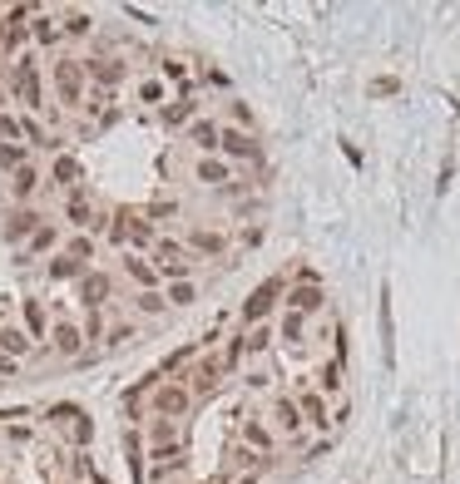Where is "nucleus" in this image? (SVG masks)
Returning a JSON list of instances; mask_svg holds the SVG:
<instances>
[{
  "label": "nucleus",
  "mask_w": 460,
  "mask_h": 484,
  "mask_svg": "<svg viewBox=\"0 0 460 484\" xmlns=\"http://www.w3.org/2000/svg\"><path fill=\"white\" fill-rule=\"evenodd\" d=\"M287 301H292L297 316H302V311H317V306H322V287H317V282H302V287L287 291Z\"/></svg>",
  "instance_id": "obj_14"
},
{
  "label": "nucleus",
  "mask_w": 460,
  "mask_h": 484,
  "mask_svg": "<svg viewBox=\"0 0 460 484\" xmlns=\"http://www.w3.org/2000/svg\"><path fill=\"white\" fill-rule=\"evenodd\" d=\"M35 40H40V45H55V40H60V20L35 15Z\"/></svg>",
  "instance_id": "obj_34"
},
{
  "label": "nucleus",
  "mask_w": 460,
  "mask_h": 484,
  "mask_svg": "<svg viewBox=\"0 0 460 484\" xmlns=\"http://www.w3.org/2000/svg\"><path fill=\"white\" fill-rule=\"evenodd\" d=\"M25 163H30L25 144H0V168H10V173H15V168H25Z\"/></svg>",
  "instance_id": "obj_29"
},
{
  "label": "nucleus",
  "mask_w": 460,
  "mask_h": 484,
  "mask_svg": "<svg viewBox=\"0 0 460 484\" xmlns=\"http://www.w3.org/2000/svg\"><path fill=\"white\" fill-rule=\"evenodd\" d=\"M5 30H10V25H5V15H0V45H5Z\"/></svg>",
  "instance_id": "obj_48"
},
{
  "label": "nucleus",
  "mask_w": 460,
  "mask_h": 484,
  "mask_svg": "<svg viewBox=\"0 0 460 484\" xmlns=\"http://www.w3.org/2000/svg\"><path fill=\"white\" fill-rule=\"evenodd\" d=\"M139 104H149V109H164V104H169V90H164V80H159V75L139 85Z\"/></svg>",
  "instance_id": "obj_23"
},
{
  "label": "nucleus",
  "mask_w": 460,
  "mask_h": 484,
  "mask_svg": "<svg viewBox=\"0 0 460 484\" xmlns=\"http://www.w3.org/2000/svg\"><path fill=\"white\" fill-rule=\"evenodd\" d=\"M105 341H109V346H129V341H134V326H109Z\"/></svg>",
  "instance_id": "obj_41"
},
{
  "label": "nucleus",
  "mask_w": 460,
  "mask_h": 484,
  "mask_svg": "<svg viewBox=\"0 0 460 484\" xmlns=\"http://www.w3.org/2000/svg\"><path fill=\"white\" fill-rule=\"evenodd\" d=\"M267 341H272V336H267V326H257V331H252V336H247V341H242V346H252V351H262V346H267Z\"/></svg>",
  "instance_id": "obj_44"
},
{
  "label": "nucleus",
  "mask_w": 460,
  "mask_h": 484,
  "mask_svg": "<svg viewBox=\"0 0 460 484\" xmlns=\"http://www.w3.org/2000/svg\"><path fill=\"white\" fill-rule=\"evenodd\" d=\"M95 30V20H90V10H70L65 20H60V35H70V40H85Z\"/></svg>",
  "instance_id": "obj_17"
},
{
  "label": "nucleus",
  "mask_w": 460,
  "mask_h": 484,
  "mask_svg": "<svg viewBox=\"0 0 460 484\" xmlns=\"http://www.w3.org/2000/svg\"><path fill=\"white\" fill-rule=\"evenodd\" d=\"M193 356H198V346H193V341H188V346H178V351H169V356H164V361H159V366H154V376H159V381H164V376H169V371H178V366H183V361H193Z\"/></svg>",
  "instance_id": "obj_20"
},
{
  "label": "nucleus",
  "mask_w": 460,
  "mask_h": 484,
  "mask_svg": "<svg viewBox=\"0 0 460 484\" xmlns=\"http://www.w3.org/2000/svg\"><path fill=\"white\" fill-rule=\"evenodd\" d=\"M119 227H124V237L129 242H139V247H154V222H149V213H119Z\"/></svg>",
  "instance_id": "obj_8"
},
{
  "label": "nucleus",
  "mask_w": 460,
  "mask_h": 484,
  "mask_svg": "<svg viewBox=\"0 0 460 484\" xmlns=\"http://www.w3.org/2000/svg\"><path fill=\"white\" fill-rule=\"evenodd\" d=\"M237 484H257V480H252V475H242V480H237Z\"/></svg>",
  "instance_id": "obj_49"
},
{
  "label": "nucleus",
  "mask_w": 460,
  "mask_h": 484,
  "mask_svg": "<svg viewBox=\"0 0 460 484\" xmlns=\"http://www.w3.org/2000/svg\"><path fill=\"white\" fill-rule=\"evenodd\" d=\"M35 183H40V173L25 163V168H15V198H30L35 193Z\"/></svg>",
  "instance_id": "obj_33"
},
{
  "label": "nucleus",
  "mask_w": 460,
  "mask_h": 484,
  "mask_svg": "<svg viewBox=\"0 0 460 484\" xmlns=\"http://www.w3.org/2000/svg\"><path fill=\"white\" fill-rule=\"evenodd\" d=\"M164 277H173V282H188V262H164Z\"/></svg>",
  "instance_id": "obj_43"
},
{
  "label": "nucleus",
  "mask_w": 460,
  "mask_h": 484,
  "mask_svg": "<svg viewBox=\"0 0 460 484\" xmlns=\"http://www.w3.org/2000/svg\"><path fill=\"white\" fill-rule=\"evenodd\" d=\"M149 405H154L159 420H178L193 405V395H188V386H178V381H159V386L149 390Z\"/></svg>",
  "instance_id": "obj_1"
},
{
  "label": "nucleus",
  "mask_w": 460,
  "mask_h": 484,
  "mask_svg": "<svg viewBox=\"0 0 460 484\" xmlns=\"http://www.w3.org/2000/svg\"><path fill=\"white\" fill-rule=\"evenodd\" d=\"M65 217H70L75 227H105V222L95 217V203H90L85 193H70V198H65Z\"/></svg>",
  "instance_id": "obj_11"
},
{
  "label": "nucleus",
  "mask_w": 460,
  "mask_h": 484,
  "mask_svg": "<svg viewBox=\"0 0 460 484\" xmlns=\"http://www.w3.org/2000/svg\"><path fill=\"white\" fill-rule=\"evenodd\" d=\"M30 346H35V341H30V331H20V326H5V331H0V356L20 361V356H25Z\"/></svg>",
  "instance_id": "obj_13"
},
{
  "label": "nucleus",
  "mask_w": 460,
  "mask_h": 484,
  "mask_svg": "<svg viewBox=\"0 0 460 484\" xmlns=\"http://www.w3.org/2000/svg\"><path fill=\"white\" fill-rule=\"evenodd\" d=\"M85 75L109 95V90H119V80H124V65L119 60H85Z\"/></svg>",
  "instance_id": "obj_9"
},
{
  "label": "nucleus",
  "mask_w": 460,
  "mask_h": 484,
  "mask_svg": "<svg viewBox=\"0 0 460 484\" xmlns=\"http://www.w3.org/2000/svg\"><path fill=\"white\" fill-rule=\"evenodd\" d=\"M297 410H302L312 425H327V405H322V395H302V400H297Z\"/></svg>",
  "instance_id": "obj_31"
},
{
  "label": "nucleus",
  "mask_w": 460,
  "mask_h": 484,
  "mask_svg": "<svg viewBox=\"0 0 460 484\" xmlns=\"http://www.w3.org/2000/svg\"><path fill=\"white\" fill-rule=\"evenodd\" d=\"M134 306H139L144 316H159L169 301H164V291H139V296H134Z\"/></svg>",
  "instance_id": "obj_32"
},
{
  "label": "nucleus",
  "mask_w": 460,
  "mask_h": 484,
  "mask_svg": "<svg viewBox=\"0 0 460 484\" xmlns=\"http://www.w3.org/2000/svg\"><path fill=\"white\" fill-rule=\"evenodd\" d=\"M188 139H193L198 149H218V124H208V119H193V124H188Z\"/></svg>",
  "instance_id": "obj_24"
},
{
  "label": "nucleus",
  "mask_w": 460,
  "mask_h": 484,
  "mask_svg": "<svg viewBox=\"0 0 460 484\" xmlns=\"http://www.w3.org/2000/svg\"><path fill=\"white\" fill-rule=\"evenodd\" d=\"M65 252H70V257H75V262H80V267H85V262H90V257H95V242H90V237H85V232H75V237H70V242H65Z\"/></svg>",
  "instance_id": "obj_30"
},
{
  "label": "nucleus",
  "mask_w": 460,
  "mask_h": 484,
  "mask_svg": "<svg viewBox=\"0 0 460 484\" xmlns=\"http://www.w3.org/2000/svg\"><path fill=\"white\" fill-rule=\"evenodd\" d=\"M154 252H159L164 262H178V242H173V237H154Z\"/></svg>",
  "instance_id": "obj_40"
},
{
  "label": "nucleus",
  "mask_w": 460,
  "mask_h": 484,
  "mask_svg": "<svg viewBox=\"0 0 460 484\" xmlns=\"http://www.w3.org/2000/svg\"><path fill=\"white\" fill-rule=\"evenodd\" d=\"M188 247H193V252H208V257H218L228 242H223L218 232H208V227H193V232H188Z\"/></svg>",
  "instance_id": "obj_19"
},
{
  "label": "nucleus",
  "mask_w": 460,
  "mask_h": 484,
  "mask_svg": "<svg viewBox=\"0 0 460 484\" xmlns=\"http://www.w3.org/2000/svg\"><path fill=\"white\" fill-rule=\"evenodd\" d=\"M198 183H232V168L223 158H203L198 163Z\"/></svg>",
  "instance_id": "obj_22"
},
{
  "label": "nucleus",
  "mask_w": 460,
  "mask_h": 484,
  "mask_svg": "<svg viewBox=\"0 0 460 484\" xmlns=\"http://www.w3.org/2000/svg\"><path fill=\"white\" fill-rule=\"evenodd\" d=\"M164 80H188V65L183 60H164Z\"/></svg>",
  "instance_id": "obj_42"
},
{
  "label": "nucleus",
  "mask_w": 460,
  "mask_h": 484,
  "mask_svg": "<svg viewBox=\"0 0 460 484\" xmlns=\"http://www.w3.org/2000/svg\"><path fill=\"white\" fill-rule=\"evenodd\" d=\"M124 267H129V277H134L144 291H159V267H149L144 257H124Z\"/></svg>",
  "instance_id": "obj_16"
},
{
  "label": "nucleus",
  "mask_w": 460,
  "mask_h": 484,
  "mask_svg": "<svg viewBox=\"0 0 460 484\" xmlns=\"http://www.w3.org/2000/svg\"><path fill=\"white\" fill-rule=\"evenodd\" d=\"M35 227H40V213H35V208H15L10 222H5V237L20 242V237H35Z\"/></svg>",
  "instance_id": "obj_12"
},
{
  "label": "nucleus",
  "mask_w": 460,
  "mask_h": 484,
  "mask_svg": "<svg viewBox=\"0 0 460 484\" xmlns=\"http://www.w3.org/2000/svg\"><path fill=\"white\" fill-rule=\"evenodd\" d=\"M124 450H129V475H134V484H144V440L134 430L124 435Z\"/></svg>",
  "instance_id": "obj_21"
},
{
  "label": "nucleus",
  "mask_w": 460,
  "mask_h": 484,
  "mask_svg": "<svg viewBox=\"0 0 460 484\" xmlns=\"http://www.w3.org/2000/svg\"><path fill=\"white\" fill-rule=\"evenodd\" d=\"M85 272H90V267H80V262H75L70 252H55V257H50V277H55V282H70V277L80 282Z\"/></svg>",
  "instance_id": "obj_15"
},
{
  "label": "nucleus",
  "mask_w": 460,
  "mask_h": 484,
  "mask_svg": "<svg viewBox=\"0 0 460 484\" xmlns=\"http://www.w3.org/2000/svg\"><path fill=\"white\" fill-rule=\"evenodd\" d=\"M282 331H287V336H292V341H297V336H302V316H297V311H292V316H287V321H282Z\"/></svg>",
  "instance_id": "obj_45"
},
{
  "label": "nucleus",
  "mask_w": 460,
  "mask_h": 484,
  "mask_svg": "<svg viewBox=\"0 0 460 484\" xmlns=\"http://www.w3.org/2000/svg\"><path fill=\"white\" fill-rule=\"evenodd\" d=\"M50 178H55L60 188H75V183H80V158L60 154V158H55V168H50Z\"/></svg>",
  "instance_id": "obj_18"
},
{
  "label": "nucleus",
  "mask_w": 460,
  "mask_h": 484,
  "mask_svg": "<svg viewBox=\"0 0 460 484\" xmlns=\"http://www.w3.org/2000/svg\"><path fill=\"white\" fill-rule=\"evenodd\" d=\"M50 420H85V410L75 400H60V405H50Z\"/></svg>",
  "instance_id": "obj_38"
},
{
  "label": "nucleus",
  "mask_w": 460,
  "mask_h": 484,
  "mask_svg": "<svg viewBox=\"0 0 460 484\" xmlns=\"http://www.w3.org/2000/svg\"><path fill=\"white\" fill-rule=\"evenodd\" d=\"M15 139H20V119L0 109V144H15Z\"/></svg>",
  "instance_id": "obj_39"
},
{
  "label": "nucleus",
  "mask_w": 460,
  "mask_h": 484,
  "mask_svg": "<svg viewBox=\"0 0 460 484\" xmlns=\"http://www.w3.org/2000/svg\"><path fill=\"white\" fill-rule=\"evenodd\" d=\"M223 371H228V366H223V356H203V361L188 371V395H193V390H198V395H208V390L218 386V376H223Z\"/></svg>",
  "instance_id": "obj_7"
},
{
  "label": "nucleus",
  "mask_w": 460,
  "mask_h": 484,
  "mask_svg": "<svg viewBox=\"0 0 460 484\" xmlns=\"http://www.w3.org/2000/svg\"><path fill=\"white\" fill-rule=\"evenodd\" d=\"M25 326H30V336H35V341L50 331V321H45V301H35V296L25 301Z\"/></svg>",
  "instance_id": "obj_25"
},
{
  "label": "nucleus",
  "mask_w": 460,
  "mask_h": 484,
  "mask_svg": "<svg viewBox=\"0 0 460 484\" xmlns=\"http://www.w3.org/2000/svg\"><path fill=\"white\" fill-rule=\"evenodd\" d=\"M232 460H237L242 470H252V465H257V455H252V450H232Z\"/></svg>",
  "instance_id": "obj_46"
},
{
  "label": "nucleus",
  "mask_w": 460,
  "mask_h": 484,
  "mask_svg": "<svg viewBox=\"0 0 460 484\" xmlns=\"http://www.w3.org/2000/svg\"><path fill=\"white\" fill-rule=\"evenodd\" d=\"M0 104H5V95H0Z\"/></svg>",
  "instance_id": "obj_50"
},
{
  "label": "nucleus",
  "mask_w": 460,
  "mask_h": 484,
  "mask_svg": "<svg viewBox=\"0 0 460 484\" xmlns=\"http://www.w3.org/2000/svg\"><path fill=\"white\" fill-rule=\"evenodd\" d=\"M55 242H60V232H55L50 222H40V227H35V237H30V247H35V252H50Z\"/></svg>",
  "instance_id": "obj_35"
},
{
  "label": "nucleus",
  "mask_w": 460,
  "mask_h": 484,
  "mask_svg": "<svg viewBox=\"0 0 460 484\" xmlns=\"http://www.w3.org/2000/svg\"><path fill=\"white\" fill-rule=\"evenodd\" d=\"M169 445H178L173 420H154V425H149V450H169Z\"/></svg>",
  "instance_id": "obj_26"
},
{
  "label": "nucleus",
  "mask_w": 460,
  "mask_h": 484,
  "mask_svg": "<svg viewBox=\"0 0 460 484\" xmlns=\"http://www.w3.org/2000/svg\"><path fill=\"white\" fill-rule=\"evenodd\" d=\"M277 296H282V282H262V287L242 301V321H252V326H257V321L272 311V301H277Z\"/></svg>",
  "instance_id": "obj_6"
},
{
  "label": "nucleus",
  "mask_w": 460,
  "mask_h": 484,
  "mask_svg": "<svg viewBox=\"0 0 460 484\" xmlns=\"http://www.w3.org/2000/svg\"><path fill=\"white\" fill-rule=\"evenodd\" d=\"M188 119H193V95L169 99V104H164V124H188Z\"/></svg>",
  "instance_id": "obj_27"
},
{
  "label": "nucleus",
  "mask_w": 460,
  "mask_h": 484,
  "mask_svg": "<svg viewBox=\"0 0 460 484\" xmlns=\"http://www.w3.org/2000/svg\"><path fill=\"white\" fill-rule=\"evenodd\" d=\"M109 296H114V277H109V272H85V277H80V306L100 311Z\"/></svg>",
  "instance_id": "obj_4"
},
{
  "label": "nucleus",
  "mask_w": 460,
  "mask_h": 484,
  "mask_svg": "<svg viewBox=\"0 0 460 484\" xmlns=\"http://www.w3.org/2000/svg\"><path fill=\"white\" fill-rule=\"evenodd\" d=\"M277 420H282V430H297V425H302V410H297V400H277Z\"/></svg>",
  "instance_id": "obj_36"
},
{
  "label": "nucleus",
  "mask_w": 460,
  "mask_h": 484,
  "mask_svg": "<svg viewBox=\"0 0 460 484\" xmlns=\"http://www.w3.org/2000/svg\"><path fill=\"white\" fill-rule=\"evenodd\" d=\"M10 90H15V99L20 104H40V70H35V55H20L15 65H10Z\"/></svg>",
  "instance_id": "obj_2"
},
{
  "label": "nucleus",
  "mask_w": 460,
  "mask_h": 484,
  "mask_svg": "<svg viewBox=\"0 0 460 484\" xmlns=\"http://www.w3.org/2000/svg\"><path fill=\"white\" fill-rule=\"evenodd\" d=\"M218 149H223L228 158H247V163H257V158H262L257 139H252V134H242V129H218Z\"/></svg>",
  "instance_id": "obj_5"
},
{
  "label": "nucleus",
  "mask_w": 460,
  "mask_h": 484,
  "mask_svg": "<svg viewBox=\"0 0 460 484\" xmlns=\"http://www.w3.org/2000/svg\"><path fill=\"white\" fill-rule=\"evenodd\" d=\"M242 435H247V445H252V450H272V435H267L257 420H247V430H242Z\"/></svg>",
  "instance_id": "obj_37"
},
{
  "label": "nucleus",
  "mask_w": 460,
  "mask_h": 484,
  "mask_svg": "<svg viewBox=\"0 0 460 484\" xmlns=\"http://www.w3.org/2000/svg\"><path fill=\"white\" fill-rule=\"evenodd\" d=\"M55 90H60L65 109H80V99H85V65L80 60H60L55 65Z\"/></svg>",
  "instance_id": "obj_3"
},
{
  "label": "nucleus",
  "mask_w": 460,
  "mask_h": 484,
  "mask_svg": "<svg viewBox=\"0 0 460 484\" xmlns=\"http://www.w3.org/2000/svg\"><path fill=\"white\" fill-rule=\"evenodd\" d=\"M0 376H15V361L10 356H0Z\"/></svg>",
  "instance_id": "obj_47"
},
{
  "label": "nucleus",
  "mask_w": 460,
  "mask_h": 484,
  "mask_svg": "<svg viewBox=\"0 0 460 484\" xmlns=\"http://www.w3.org/2000/svg\"><path fill=\"white\" fill-rule=\"evenodd\" d=\"M50 341H55L60 356H75V351L85 346V326H75V321H55V326H50Z\"/></svg>",
  "instance_id": "obj_10"
},
{
  "label": "nucleus",
  "mask_w": 460,
  "mask_h": 484,
  "mask_svg": "<svg viewBox=\"0 0 460 484\" xmlns=\"http://www.w3.org/2000/svg\"><path fill=\"white\" fill-rule=\"evenodd\" d=\"M164 301H169V306H193V301H198V287H193V282H173V287L164 291Z\"/></svg>",
  "instance_id": "obj_28"
}]
</instances>
